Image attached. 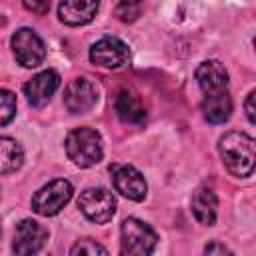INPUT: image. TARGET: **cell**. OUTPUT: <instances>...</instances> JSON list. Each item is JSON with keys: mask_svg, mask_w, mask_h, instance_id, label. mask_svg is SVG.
<instances>
[{"mask_svg": "<svg viewBox=\"0 0 256 256\" xmlns=\"http://www.w3.org/2000/svg\"><path fill=\"white\" fill-rule=\"evenodd\" d=\"M218 152L226 170L236 178H248L254 172V138L244 132H226L218 140Z\"/></svg>", "mask_w": 256, "mask_h": 256, "instance_id": "cell-1", "label": "cell"}, {"mask_svg": "<svg viewBox=\"0 0 256 256\" xmlns=\"http://www.w3.org/2000/svg\"><path fill=\"white\" fill-rule=\"evenodd\" d=\"M64 150L66 156L80 168H90L96 166L102 156H104V146H102V136L88 126L74 128L68 132L64 140Z\"/></svg>", "mask_w": 256, "mask_h": 256, "instance_id": "cell-2", "label": "cell"}, {"mask_svg": "<svg viewBox=\"0 0 256 256\" xmlns=\"http://www.w3.org/2000/svg\"><path fill=\"white\" fill-rule=\"evenodd\" d=\"M156 232L138 218H126L120 226V252L124 256H146L156 248Z\"/></svg>", "mask_w": 256, "mask_h": 256, "instance_id": "cell-3", "label": "cell"}, {"mask_svg": "<svg viewBox=\"0 0 256 256\" xmlns=\"http://www.w3.org/2000/svg\"><path fill=\"white\" fill-rule=\"evenodd\" d=\"M72 184L64 178H56L44 184L32 196V210L40 216H56L72 198Z\"/></svg>", "mask_w": 256, "mask_h": 256, "instance_id": "cell-4", "label": "cell"}, {"mask_svg": "<svg viewBox=\"0 0 256 256\" xmlns=\"http://www.w3.org/2000/svg\"><path fill=\"white\" fill-rule=\"evenodd\" d=\"M14 58L20 66L24 68H36L44 62L46 58V46L42 38L32 30V28H20L12 34L10 40Z\"/></svg>", "mask_w": 256, "mask_h": 256, "instance_id": "cell-5", "label": "cell"}, {"mask_svg": "<svg viewBox=\"0 0 256 256\" xmlns=\"http://www.w3.org/2000/svg\"><path fill=\"white\" fill-rule=\"evenodd\" d=\"M78 208L88 220L106 224L116 212V198L106 188H86L78 198Z\"/></svg>", "mask_w": 256, "mask_h": 256, "instance_id": "cell-6", "label": "cell"}, {"mask_svg": "<svg viewBox=\"0 0 256 256\" xmlns=\"http://www.w3.org/2000/svg\"><path fill=\"white\" fill-rule=\"evenodd\" d=\"M90 60L96 66H102L108 70H118L130 62V50H128V44L122 42L120 38L104 36L92 44Z\"/></svg>", "mask_w": 256, "mask_h": 256, "instance_id": "cell-7", "label": "cell"}, {"mask_svg": "<svg viewBox=\"0 0 256 256\" xmlns=\"http://www.w3.org/2000/svg\"><path fill=\"white\" fill-rule=\"evenodd\" d=\"M98 102V86L94 80L86 76H78L70 80V84L64 90V106L72 114H84L94 108Z\"/></svg>", "mask_w": 256, "mask_h": 256, "instance_id": "cell-8", "label": "cell"}, {"mask_svg": "<svg viewBox=\"0 0 256 256\" xmlns=\"http://www.w3.org/2000/svg\"><path fill=\"white\" fill-rule=\"evenodd\" d=\"M110 172H112V182H114L116 192H120L124 198L134 200V202H140L146 198L148 184L140 170L128 164H114L110 166Z\"/></svg>", "mask_w": 256, "mask_h": 256, "instance_id": "cell-9", "label": "cell"}, {"mask_svg": "<svg viewBox=\"0 0 256 256\" xmlns=\"http://www.w3.org/2000/svg\"><path fill=\"white\" fill-rule=\"evenodd\" d=\"M46 240H48V232L42 224H38L36 220H22L16 224L12 250L20 256L36 254L42 250Z\"/></svg>", "mask_w": 256, "mask_h": 256, "instance_id": "cell-10", "label": "cell"}, {"mask_svg": "<svg viewBox=\"0 0 256 256\" xmlns=\"http://www.w3.org/2000/svg\"><path fill=\"white\" fill-rule=\"evenodd\" d=\"M58 86H60V74L56 70H42L24 84V96L30 106L42 108L50 102Z\"/></svg>", "mask_w": 256, "mask_h": 256, "instance_id": "cell-11", "label": "cell"}, {"mask_svg": "<svg viewBox=\"0 0 256 256\" xmlns=\"http://www.w3.org/2000/svg\"><path fill=\"white\" fill-rule=\"evenodd\" d=\"M100 6V0H60L58 18L66 26H84L92 22Z\"/></svg>", "mask_w": 256, "mask_h": 256, "instance_id": "cell-12", "label": "cell"}, {"mask_svg": "<svg viewBox=\"0 0 256 256\" xmlns=\"http://www.w3.org/2000/svg\"><path fill=\"white\" fill-rule=\"evenodd\" d=\"M202 114L210 124H224L232 114V98L228 90L206 92L202 100Z\"/></svg>", "mask_w": 256, "mask_h": 256, "instance_id": "cell-13", "label": "cell"}, {"mask_svg": "<svg viewBox=\"0 0 256 256\" xmlns=\"http://www.w3.org/2000/svg\"><path fill=\"white\" fill-rule=\"evenodd\" d=\"M196 82L204 94L214 90H224L228 88V70L218 60H204L196 68Z\"/></svg>", "mask_w": 256, "mask_h": 256, "instance_id": "cell-14", "label": "cell"}, {"mask_svg": "<svg viewBox=\"0 0 256 256\" xmlns=\"http://www.w3.org/2000/svg\"><path fill=\"white\" fill-rule=\"evenodd\" d=\"M114 110L118 114V118L124 124H132V126H140L146 122V108L142 104V100L130 92V90H120L116 100H114Z\"/></svg>", "mask_w": 256, "mask_h": 256, "instance_id": "cell-15", "label": "cell"}, {"mask_svg": "<svg viewBox=\"0 0 256 256\" xmlns=\"http://www.w3.org/2000/svg\"><path fill=\"white\" fill-rule=\"evenodd\" d=\"M194 218L204 226H214L218 216V198L210 188H198L192 196Z\"/></svg>", "mask_w": 256, "mask_h": 256, "instance_id": "cell-16", "label": "cell"}, {"mask_svg": "<svg viewBox=\"0 0 256 256\" xmlns=\"http://www.w3.org/2000/svg\"><path fill=\"white\" fill-rule=\"evenodd\" d=\"M22 162H24L22 146L10 136H0V174L16 172L22 166Z\"/></svg>", "mask_w": 256, "mask_h": 256, "instance_id": "cell-17", "label": "cell"}, {"mask_svg": "<svg viewBox=\"0 0 256 256\" xmlns=\"http://www.w3.org/2000/svg\"><path fill=\"white\" fill-rule=\"evenodd\" d=\"M144 10V0H120L116 6V18L120 22H136Z\"/></svg>", "mask_w": 256, "mask_h": 256, "instance_id": "cell-18", "label": "cell"}, {"mask_svg": "<svg viewBox=\"0 0 256 256\" xmlns=\"http://www.w3.org/2000/svg\"><path fill=\"white\" fill-rule=\"evenodd\" d=\"M16 116V96L14 92L0 88V126H6Z\"/></svg>", "mask_w": 256, "mask_h": 256, "instance_id": "cell-19", "label": "cell"}, {"mask_svg": "<svg viewBox=\"0 0 256 256\" xmlns=\"http://www.w3.org/2000/svg\"><path fill=\"white\" fill-rule=\"evenodd\" d=\"M70 254L72 256H96V254H102V256H106L108 254V250L104 248V246H100L98 242H94V240H90V238H84V240H80V242H76L72 248H70Z\"/></svg>", "mask_w": 256, "mask_h": 256, "instance_id": "cell-20", "label": "cell"}, {"mask_svg": "<svg viewBox=\"0 0 256 256\" xmlns=\"http://www.w3.org/2000/svg\"><path fill=\"white\" fill-rule=\"evenodd\" d=\"M22 4H24L26 10H30V12L42 16V14H46V12L50 10L52 0H22Z\"/></svg>", "mask_w": 256, "mask_h": 256, "instance_id": "cell-21", "label": "cell"}, {"mask_svg": "<svg viewBox=\"0 0 256 256\" xmlns=\"http://www.w3.org/2000/svg\"><path fill=\"white\" fill-rule=\"evenodd\" d=\"M254 96H256V92L254 90H250L248 92V96H246V100H244V110H246V116H248V120L254 124L256 122V110H254Z\"/></svg>", "mask_w": 256, "mask_h": 256, "instance_id": "cell-22", "label": "cell"}, {"mask_svg": "<svg viewBox=\"0 0 256 256\" xmlns=\"http://www.w3.org/2000/svg\"><path fill=\"white\" fill-rule=\"evenodd\" d=\"M204 252H206V254H232V252H230L226 246L216 244V242H214V244H208V246L204 248Z\"/></svg>", "mask_w": 256, "mask_h": 256, "instance_id": "cell-23", "label": "cell"}, {"mask_svg": "<svg viewBox=\"0 0 256 256\" xmlns=\"http://www.w3.org/2000/svg\"><path fill=\"white\" fill-rule=\"evenodd\" d=\"M0 238H2V226H0Z\"/></svg>", "mask_w": 256, "mask_h": 256, "instance_id": "cell-24", "label": "cell"}, {"mask_svg": "<svg viewBox=\"0 0 256 256\" xmlns=\"http://www.w3.org/2000/svg\"><path fill=\"white\" fill-rule=\"evenodd\" d=\"M0 196H2V192H0Z\"/></svg>", "mask_w": 256, "mask_h": 256, "instance_id": "cell-25", "label": "cell"}]
</instances>
